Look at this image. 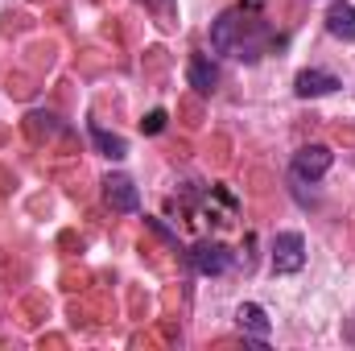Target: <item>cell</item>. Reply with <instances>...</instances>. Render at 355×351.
<instances>
[{
  "instance_id": "obj_1",
  "label": "cell",
  "mask_w": 355,
  "mask_h": 351,
  "mask_svg": "<svg viewBox=\"0 0 355 351\" xmlns=\"http://www.w3.org/2000/svg\"><path fill=\"white\" fill-rule=\"evenodd\" d=\"M285 46V37L268 25L257 0H240L232 8H223L211 25V50L236 62H261L268 50Z\"/></svg>"
},
{
  "instance_id": "obj_2",
  "label": "cell",
  "mask_w": 355,
  "mask_h": 351,
  "mask_svg": "<svg viewBox=\"0 0 355 351\" xmlns=\"http://www.w3.org/2000/svg\"><path fill=\"white\" fill-rule=\"evenodd\" d=\"M306 264V236L302 232H277L272 236V273H297Z\"/></svg>"
},
{
  "instance_id": "obj_3",
  "label": "cell",
  "mask_w": 355,
  "mask_h": 351,
  "mask_svg": "<svg viewBox=\"0 0 355 351\" xmlns=\"http://www.w3.org/2000/svg\"><path fill=\"white\" fill-rule=\"evenodd\" d=\"M331 166H335V153L327 145H302L293 153V178L297 182H318V178H327Z\"/></svg>"
},
{
  "instance_id": "obj_4",
  "label": "cell",
  "mask_w": 355,
  "mask_h": 351,
  "mask_svg": "<svg viewBox=\"0 0 355 351\" xmlns=\"http://www.w3.org/2000/svg\"><path fill=\"white\" fill-rule=\"evenodd\" d=\"M103 198H107V207H112V211H120V215L141 211V194H137L132 178H124V174H107V178H103Z\"/></svg>"
},
{
  "instance_id": "obj_5",
  "label": "cell",
  "mask_w": 355,
  "mask_h": 351,
  "mask_svg": "<svg viewBox=\"0 0 355 351\" xmlns=\"http://www.w3.org/2000/svg\"><path fill=\"white\" fill-rule=\"evenodd\" d=\"M190 264L202 273V277H219V273H227L232 264H236V257H232V248H223V244H198L194 252H190Z\"/></svg>"
},
{
  "instance_id": "obj_6",
  "label": "cell",
  "mask_w": 355,
  "mask_h": 351,
  "mask_svg": "<svg viewBox=\"0 0 355 351\" xmlns=\"http://www.w3.org/2000/svg\"><path fill=\"white\" fill-rule=\"evenodd\" d=\"M343 87L331 71H318V67H310V71H302L297 79H293V95L297 99H318V95H335V91Z\"/></svg>"
},
{
  "instance_id": "obj_7",
  "label": "cell",
  "mask_w": 355,
  "mask_h": 351,
  "mask_svg": "<svg viewBox=\"0 0 355 351\" xmlns=\"http://www.w3.org/2000/svg\"><path fill=\"white\" fill-rule=\"evenodd\" d=\"M327 33L339 42H355V4L352 0H335L327 8Z\"/></svg>"
},
{
  "instance_id": "obj_8",
  "label": "cell",
  "mask_w": 355,
  "mask_h": 351,
  "mask_svg": "<svg viewBox=\"0 0 355 351\" xmlns=\"http://www.w3.org/2000/svg\"><path fill=\"white\" fill-rule=\"evenodd\" d=\"M236 327H240V331H248L252 339H268V331H272L265 306H257V302H244V306L236 310Z\"/></svg>"
},
{
  "instance_id": "obj_9",
  "label": "cell",
  "mask_w": 355,
  "mask_h": 351,
  "mask_svg": "<svg viewBox=\"0 0 355 351\" xmlns=\"http://www.w3.org/2000/svg\"><path fill=\"white\" fill-rule=\"evenodd\" d=\"M186 75H190V87L198 91V95H211V91H215V83H219V71H215V62H211L207 54H194Z\"/></svg>"
},
{
  "instance_id": "obj_10",
  "label": "cell",
  "mask_w": 355,
  "mask_h": 351,
  "mask_svg": "<svg viewBox=\"0 0 355 351\" xmlns=\"http://www.w3.org/2000/svg\"><path fill=\"white\" fill-rule=\"evenodd\" d=\"M91 141H95V149H99L103 157H112V162L128 157V141H124V137H116V132H107L103 124H91Z\"/></svg>"
},
{
  "instance_id": "obj_11",
  "label": "cell",
  "mask_w": 355,
  "mask_h": 351,
  "mask_svg": "<svg viewBox=\"0 0 355 351\" xmlns=\"http://www.w3.org/2000/svg\"><path fill=\"white\" fill-rule=\"evenodd\" d=\"M141 128H145L149 137H153V132H162V128H166V112H162V108H157V112H149V116L141 120Z\"/></svg>"
}]
</instances>
